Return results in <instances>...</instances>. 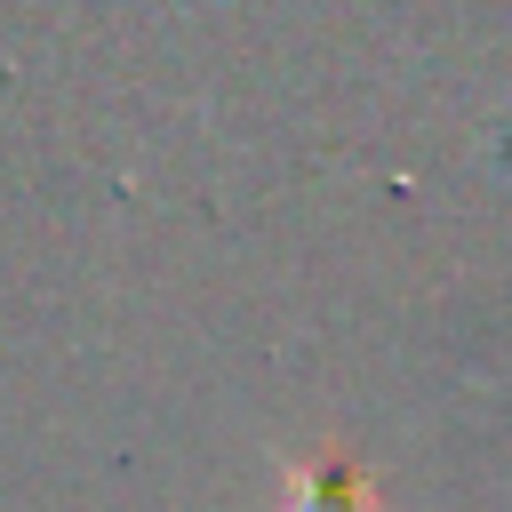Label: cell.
<instances>
[{"mask_svg":"<svg viewBox=\"0 0 512 512\" xmlns=\"http://www.w3.org/2000/svg\"><path fill=\"white\" fill-rule=\"evenodd\" d=\"M288 512H368V488H360L352 472L320 464V472H296V488H288Z\"/></svg>","mask_w":512,"mask_h":512,"instance_id":"6da1fadb","label":"cell"}]
</instances>
